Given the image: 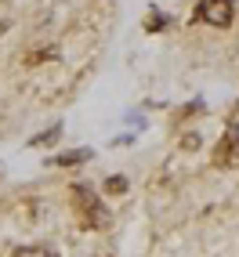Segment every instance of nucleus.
Segmentation results:
<instances>
[{
  "label": "nucleus",
  "instance_id": "nucleus-6",
  "mask_svg": "<svg viewBox=\"0 0 239 257\" xmlns=\"http://www.w3.org/2000/svg\"><path fill=\"white\" fill-rule=\"evenodd\" d=\"M167 22H170V19H167V15H160V11H149V15H145V29H149V33H160Z\"/></svg>",
  "mask_w": 239,
  "mask_h": 257
},
{
  "label": "nucleus",
  "instance_id": "nucleus-4",
  "mask_svg": "<svg viewBox=\"0 0 239 257\" xmlns=\"http://www.w3.org/2000/svg\"><path fill=\"white\" fill-rule=\"evenodd\" d=\"M83 160H91V149H76V152H62V156H55L51 163L55 167H76V163H83Z\"/></svg>",
  "mask_w": 239,
  "mask_h": 257
},
{
  "label": "nucleus",
  "instance_id": "nucleus-3",
  "mask_svg": "<svg viewBox=\"0 0 239 257\" xmlns=\"http://www.w3.org/2000/svg\"><path fill=\"white\" fill-rule=\"evenodd\" d=\"M214 167H239V123H232L214 149Z\"/></svg>",
  "mask_w": 239,
  "mask_h": 257
},
{
  "label": "nucleus",
  "instance_id": "nucleus-2",
  "mask_svg": "<svg viewBox=\"0 0 239 257\" xmlns=\"http://www.w3.org/2000/svg\"><path fill=\"white\" fill-rule=\"evenodd\" d=\"M232 15H235V4H232V0H199L196 22H207V26H214V29H228V26H232Z\"/></svg>",
  "mask_w": 239,
  "mask_h": 257
},
{
  "label": "nucleus",
  "instance_id": "nucleus-7",
  "mask_svg": "<svg viewBox=\"0 0 239 257\" xmlns=\"http://www.w3.org/2000/svg\"><path fill=\"white\" fill-rule=\"evenodd\" d=\"M58 134H62V123H55V127H51V131H44V134H37V138H33L29 145H44V142H51V138H58Z\"/></svg>",
  "mask_w": 239,
  "mask_h": 257
},
{
  "label": "nucleus",
  "instance_id": "nucleus-9",
  "mask_svg": "<svg viewBox=\"0 0 239 257\" xmlns=\"http://www.w3.org/2000/svg\"><path fill=\"white\" fill-rule=\"evenodd\" d=\"M4 29H8V22H0V33H4Z\"/></svg>",
  "mask_w": 239,
  "mask_h": 257
},
{
  "label": "nucleus",
  "instance_id": "nucleus-8",
  "mask_svg": "<svg viewBox=\"0 0 239 257\" xmlns=\"http://www.w3.org/2000/svg\"><path fill=\"white\" fill-rule=\"evenodd\" d=\"M105 188H109L112 196H124V192H127V178H109V181H105Z\"/></svg>",
  "mask_w": 239,
  "mask_h": 257
},
{
  "label": "nucleus",
  "instance_id": "nucleus-1",
  "mask_svg": "<svg viewBox=\"0 0 239 257\" xmlns=\"http://www.w3.org/2000/svg\"><path fill=\"white\" fill-rule=\"evenodd\" d=\"M73 199H76V210L83 217V225H91V228H105L109 225V210L98 203V192L87 185H73Z\"/></svg>",
  "mask_w": 239,
  "mask_h": 257
},
{
  "label": "nucleus",
  "instance_id": "nucleus-5",
  "mask_svg": "<svg viewBox=\"0 0 239 257\" xmlns=\"http://www.w3.org/2000/svg\"><path fill=\"white\" fill-rule=\"evenodd\" d=\"M11 257H58V253L51 250V246H40V243H37V246H19Z\"/></svg>",
  "mask_w": 239,
  "mask_h": 257
}]
</instances>
